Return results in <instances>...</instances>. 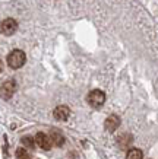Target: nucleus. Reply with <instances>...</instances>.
<instances>
[{
	"instance_id": "obj_1",
	"label": "nucleus",
	"mask_w": 158,
	"mask_h": 159,
	"mask_svg": "<svg viewBox=\"0 0 158 159\" xmlns=\"http://www.w3.org/2000/svg\"><path fill=\"white\" fill-rule=\"evenodd\" d=\"M25 60H26V56L22 50H13L12 53L7 56V64L9 67L12 69H19L25 64Z\"/></svg>"
},
{
	"instance_id": "obj_2",
	"label": "nucleus",
	"mask_w": 158,
	"mask_h": 159,
	"mask_svg": "<svg viewBox=\"0 0 158 159\" xmlns=\"http://www.w3.org/2000/svg\"><path fill=\"white\" fill-rule=\"evenodd\" d=\"M105 102V93L100 89H94L88 93V104L94 108H100Z\"/></svg>"
},
{
	"instance_id": "obj_3",
	"label": "nucleus",
	"mask_w": 158,
	"mask_h": 159,
	"mask_svg": "<svg viewBox=\"0 0 158 159\" xmlns=\"http://www.w3.org/2000/svg\"><path fill=\"white\" fill-rule=\"evenodd\" d=\"M15 91H16V82H15L13 79H9V80L3 82L2 86H0V95H2V98H5V99H10V98L13 97Z\"/></svg>"
},
{
	"instance_id": "obj_4",
	"label": "nucleus",
	"mask_w": 158,
	"mask_h": 159,
	"mask_svg": "<svg viewBox=\"0 0 158 159\" xmlns=\"http://www.w3.org/2000/svg\"><path fill=\"white\" fill-rule=\"evenodd\" d=\"M16 29H18V24L12 18H7L0 24V31L3 35H13L16 32Z\"/></svg>"
},
{
	"instance_id": "obj_5",
	"label": "nucleus",
	"mask_w": 158,
	"mask_h": 159,
	"mask_svg": "<svg viewBox=\"0 0 158 159\" xmlns=\"http://www.w3.org/2000/svg\"><path fill=\"white\" fill-rule=\"evenodd\" d=\"M35 145H38L40 148L44 150H50L53 143H51L50 136L44 134V133H37V136H35Z\"/></svg>"
},
{
	"instance_id": "obj_6",
	"label": "nucleus",
	"mask_w": 158,
	"mask_h": 159,
	"mask_svg": "<svg viewBox=\"0 0 158 159\" xmlns=\"http://www.w3.org/2000/svg\"><path fill=\"white\" fill-rule=\"evenodd\" d=\"M53 116L59 121H66L69 118V116H70V110L66 105H59L56 110L53 111Z\"/></svg>"
},
{
	"instance_id": "obj_7",
	"label": "nucleus",
	"mask_w": 158,
	"mask_h": 159,
	"mask_svg": "<svg viewBox=\"0 0 158 159\" xmlns=\"http://www.w3.org/2000/svg\"><path fill=\"white\" fill-rule=\"evenodd\" d=\"M104 125H105V130L110 131V133H113V131H116L117 129H119L120 118L117 116H110L108 118H107V120H105Z\"/></svg>"
},
{
	"instance_id": "obj_8",
	"label": "nucleus",
	"mask_w": 158,
	"mask_h": 159,
	"mask_svg": "<svg viewBox=\"0 0 158 159\" xmlns=\"http://www.w3.org/2000/svg\"><path fill=\"white\" fill-rule=\"evenodd\" d=\"M50 139H51V143H53V145H56L57 148L63 146V143H65V137H63V134L60 133V131H57V130L51 131V134H50Z\"/></svg>"
},
{
	"instance_id": "obj_9",
	"label": "nucleus",
	"mask_w": 158,
	"mask_h": 159,
	"mask_svg": "<svg viewBox=\"0 0 158 159\" xmlns=\"http://www.w3.org/2000/svg\"><path fill=\"white\" fill-rule=\"evenodd\" d=\"M117 143H119V146L122 148V149H126V148L132 143V136L130 134H122L119 139H117Z\"/></svg>"
},
{
	"instance_id": "obj_10",
	"label": "nucleus",
	"mask_w": 158,
	"mask_h": 159,
	"mask_svg": "<svg viewBox=\"0 0 158 159\" xmlns=\"http://www.w3.org/2000/svg\"><path fill=\"white\" fill-rule=\"evenodd\" d=\"M144 158V153L141 149H130L126 155V159H142Z\"/></svg>"
},
{
	"instance_id": "obj_11",
	"label": "nucleus",
	"mask_w": 158,
	"mask_h": 159,
	"mask_svg": "<svg viewBox=\"0 0 158 159\" xmlns=\"http://www.w3.org/2000/svg\"><path fill=\"white\" fill-rule=\"evenodd\" d=\"M21 142H22V145H24L25 148H28V149H34V148H35V139H32L31 136H24V137L21 139Z\"/></svg>"
},
{
	"instance_id": "obj_12",
	"label": "nucleus",
	"mask_w": 158,
	"mask_h": 159,
	"mask_svg": "<svg viewBox=\"0 0 158 159\" xmlns=\"http://www.w3.org/2000/svg\"><path fill=\"white\" fill-rule=\"evenodd\" d=\"M16 158H18V159H29L28 150L24 149V148H19V149H16Z\"/></svg>"
},
{
	"instance_id": "obj_13",
	"label": "nucleus",
	"mask_w": 158,
	"mask_h": 159,
	"mask_svg": "<svg viewBox=\"0 0 158 159\" xmlns=\"http://www.w3.org/2000/svg\"><path fill=\"white\" fill-rule=\"evenodd\" d=\"M3 72V63H2V60H0V73Z\"/></svg>"
}]
</instances>
